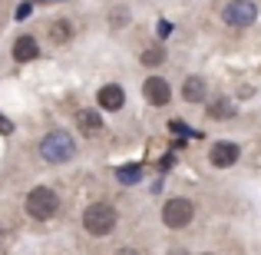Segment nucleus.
Returning a JSON list of instances; mask_svg holds the SVG:
<instances>
[{
	"label": "nucleus",
	"mask_w": 261,
	"mask_h": 255,
	"mask_svg": "<svg viewBox=\"0 0 261 255\" xmlns=\"http://www.w3.org/2000/svg\"><path fill=\"white\" fill-rule=\"evenodd\" d=\"M172 255H189V252H185V249H172Z\"/></svg>",
	"instance_id": "nucleus-21"
},
{
	"label": "nucleus",
	"mask_w": 261,
	"mask_h": 255,
	"mask_svg": "<svg viewBox=\"0 0 261 255\" xmlns=\"http://www.w3.org/2000/svg\"><path fill=\"white\" fill-rule=\"evenodd\" d=\"M238 156H242V146H238V143H231V140H218L215 146L208 149V163L215 169H231L238 163Z\"/></svg>",
	"instance_id": "nucleus-6"
},
{
	"label": "nucleus",
	"mask_w": 261,
	"mask_h": 255,
	"mask_svg": "<svg viewBox=\"0 0 261 255\" xmlns=\"http://www.w3.org/2000/svg\"><path fill=\"white\" fill-rule=\"evenodd\" d=\"M205 255H215V252H205Z\"/></svg>",
	"instance_id": "nucleus-22"
},
{
	"label": "nucleus",
	"mask_w": 261,
	"mask_h": 255,
	"mask_svg": "<svg viewBox=\"0 0 261 255\" xmlns=\"http://www.w3.org/2000/svg\"><path fill=\"white\" fill-rule=\"evenodd\" d=\"M205 96H208V83H205L202 77H189L182 83V100L185 103H205Z\"/></svg>",
	"instance_id": "nucleus-10"
},
{
	"label": "nucleus",
	"mask_w": 261,
	"mask_h": 255,
	"mask_svg": "<svg viewBox=\"0 0 261 255\" xmlns=\"http://www.w3.org/2000/svg\"><path fill=\"white\" fill-rule=\"evenodd\" d=\"M4 239H7V225H0V245H4Z\"/></svg>",
	"instance_id": "nucleus-20"
},
{
	"label": "nucleus",
	"mask_w": 261,
	"mask_h": 255,
	"mask_svg": "<svg viewBox=\"0 0 261 255\" xmlns=\"http://www.w3.org/2000/svg\"><path fill=\"white\" fill-rule=\"evenodd\" d=\"M142 96H146L149 106H169L172 86H169V80H162V77H149L146 83H142Z\"/></svg>",
	"instance_id": "nucleus-7"
},
{
	"label": "nucleus",
	"mask_w": 261,
	"mask_h": 255,
	"mask_svg": "<svg viewBox=\"0 0 261 255\" xmlns=\"http://www.w3.org/2000/svg\"><path fill=\"white\" fill-rule=\"evenodd\" d=\"M192 219H195V202H192V199L175 196L162 205V222H166L169 229H189Z\"/></svg>",
	"instance_id": "nucleus-4"
},
{
	"label": "nucleus",
	"mask_w": 261,
	"mask_h": 255,
	"mask_svg": "<svg viewBox=\"0 0 261 255\" xmlns=\"http://www.w3.org/2000/svg\"><path fill=\"white\" fill-rule=\"evenodd\" d=\"M116 255H142V252H136V249H119Z\"/></svg>",
	"instance_id": "nucleus-19"
},
{
	"label": "nucleus",
	"mask_w": 261,
	"mask_h": 255,
	"mask_svg": "<svg viewBox=\"0 0 261 255\" xmlns=\"http://www.w3.org/2000/svg\"><path fill=\"white\" fill-rule=\"evenodd\" d=\"M116 179H119L122 186H136L142 179V166L139 163H129V166H119L116 169Z\"/></svg>",
	"instance_id": "nucleus-14"
},
{
	"label": "nucleus",
	"mask_w": 261,
	"mask_h": 255,
	"mask_svg": "<svg viewBox=\"0 0 261 255\" xmlns=\"http://www.w3.org/2000/svg\"><path fill=\"white\" fill-rule=\"evenodd\" d=\"M222 20L228 27H235V30H245V27H251L258 20V7L251 0H231V4H225Z\"/></svg>",
	"instance_id": "nucleus-5"
},
{
	"label": "nucleus",
	"mask_w": 261,
	"mask_h": 255,
	"mask_svg": "<svg viewBox=\"0 0 261 255\" xmlns=\"http://www.w3.org/2000/svg\"><path fill=\"white\" fill-rule=\"evenodd\" d=\"M50 40H53V43H70V40H73V27L66 24V20L50 24Z\"/></svg>",
	"instance_id": "nucleus-15"
},
{
	"label": "nucleus",
	"mask_w": 261,
	"mask_h": 255,
	"mask_svg": "<svg viewBox=\"0 0 261 255\" xmlns=\"http://www.w3.org/2000/svg\"><path fill=\"white\" fill-rule=\"evenodd\" d=\"M76 126H80L83 136H96L102 129V120H99L96 109H80V113H76Z\"/></svg>",
	"instance_id": "nucleus-12"
},
{
	"label": "nucleus",
	"mask_w": 261,
	"mask_h": 255,
	"mask_svg": "<svg viewBox=\"0 0 261 255\" xmlns=\"http://www.w3.org/2000/svg\"><path fill=\"white\" fill-rule=\"evenodd\" d=\"M10 53H13V60H17V63H30V60L40 57V43L33 37H17Z\"/></svg>",
	"instance_id": "nucleus-9"
},
{
	"label": "nucleus",
	"mask_w": 261,
	"mask_h": 255,
	"mask_svg": "<svg viewBox=\"0 0 261 255\" xmlns=\"http://www.w3.org/2000/svg\"><path fill=\"white\" fill-rule=\"evenodd\" d=\"M96 103H99V109L116 113V109H122V103H126V93H122L119 83H106V86H99V93H96Z\"/></svg>",
	"instance_id": "nucleus-8"
},
{
	"label": "nucleus",
	"mask_w": 261,
	"mask_h": 255,
	"mask_svg": "<svg viewBox=\"0 0 261 255\" xmlns=\"http://www.w3.org/2000/svg\"><path fill=\"white\" fill-rule=\"evenodd\" d=\"M109 24L113 27H126L129 24V7H116V10L109 13Z\"/></svg>",
	"instance_id": "nucleus-16"
},
{
	"label": "nucleus",
	"mask_w": 261,
	"mask_h": 255,
	"mask_svg": "<svg viewBox=\"0 0 261 255\" xmlns=\"http://www.w3.org/2000/svg\"><path fill=\"white\" fill-rule=\"evenodd\" d=\"M139 60H142V66H162V63H166V47H162V43L146 47V50L139 53Z\"/></svg>",
	"instance_id": "nucleus-13"
},
{
	"label": "nucleus",
	"mask_w": 261,
	"mask_h": 255,
	"mask_svg": "<svg viewBox=\"0 0 261 255\" xmlns=\"http://www.w3.org/2000/svg\"><path fill=\"white\" fill-rule=\"evenodd\" d=\"M40 156H43L46 163H53V166L70 163L73 156H76V140H73L66 129H53V133H46L43 140H40Z\"/></svg>",
	"instance_id": "nucleus-1"
},
{
	"label": "nucleus",
	"mask_w": 261,
	"mask_h": 255,
	"mask_svg": "<svg viewBox=\"0 0 261 255\" xmlns=\"http://www.w3.org/2000/svg\"><path fill=\"white\" fill-rule=\"evenodd\" d=\"M205 113H208V120H231V116H235V103H231L228 96H215V100L205 106Z\"/></svg>",
	"instance_id": "nucleus-11"
},
{
	"label": "nucleus",
	"mask_w": 261,
	"mask_h": 255,
	"mask_svg": "<svg viewBox=\"0 0 261 255\" xmlns=\"http://www.w3.org/2000/svg\"><path fill=\"white\" fill-rule=\"evenodd\" d=\"M23 209H27V216H30V219H37V222H46V219L57 216V209H60V196L50 189V186H37V189L27 192Z\"/></svg>",
	"instance_id": "nucleus-3"
},
{
	"label": "nucleus",
	"mask_w": 261,
	"mask_h": 255,
	"mask_svg": "<svg viewBox=\"0 0 261 255\" xmlns=\"http://www.w3.org/2000/svg\"><path fill=\"white\" fill-rule=\"evenodd\" d=\"M116 222H119V216H116V209L109 202H93V205H86V212H83V229L93 239L113 236Z\"/></svg>",
	"instance_id": "nucleus-2"
},
{
	"label": "nucleus",
	"mask_w": 261,
	"mask_h": 255,
	"mask_svg": "<svg viewBox=\"0 0 261 255\" xmlns=\"http://www.w3.org/2000/svg\"><path fill=\"white\" fill-rule=\"evenodd\" d=\"M0 133H13V123H10V120H7V116H4V113H0Z\"/></svg>",
	"instance_id": "nucleus-17"
},
{
	"label": "nucleus",
	"mask_w": 261,
	"mask_h": 255,
	"mask_svg": "<svg viewBox=\"0 0 261 255\" xmlns=\"http://www.w3.org/2000/svg\"><path fill=\"white\" fill-rule=\"evenodd\" d=\"M27 17H30V4H20L17 7V20H27Z\"/></svg>",
	"instance_id": "nucleus-18"
}]
</instances>
